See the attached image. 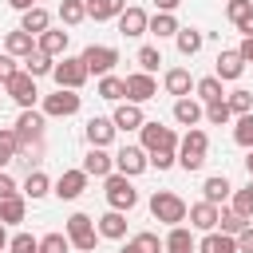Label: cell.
Wrapping results in <instances>:
<instances>
[{"instance_id":"5bb4252c","label":"cell","mask_w":253,"mask_h":253,"mask_svg":"<svg viewBox=\"0 0 253 253\" xmlns=\"http://www.w3.org/2000/svg\"><path fill=\"white\" fill-rule=\"evenodd\" d=\"M186 217H190V229H202V233H210V229H217V217H221V210H217L213 202H206V198H202V202H194V206H190V213H186Z\"/></svg>"},{"instance_id":"4316f807","label":"cell","mask_w":253,"mask_h":253,"mask_svg":"<svg viewBox=\"0 0 253 253\" xmlns=\"http://www.w3.org/2000/svg\"><path fill=\"white\" fill-rule=\"evenodd\" d=\"M95 95L107 99V103H123V99H126V79H119V75H99Z\"/></svg>"},{"instance_id":"4fadbf2b","label":"cell","mask_w":253,"mask_h":253,"mask_svg":"<svg viewBox=\"0 0 253 253\" xmlns=\"http://www.w3.org/2000/svg\"><path fill=\"white\" fill-rule=\"evenodd\" d=\"M154 95H158V83H154L150 71H130L126 75V99L130 103H150Z\"/></svg>"},{"instance_id":"b9f144b4","label":"cell","mask_w":253,"mask_h":253,"mask_svg":"<svg viewBox=\"0 0 253 253\" xmlns=\"http://www.w3.org/2000/svg\"><path fill=\"white\" fill-rule=\"evenodd\" d=\"M225 103H229V111H233V115H249V111H253V91L237 87V91H229V95H225Z\"/></svg>"},{"instance_id":"3957f363","label":"cell","mask_w":253,"mask_h":253,"mask_svg":"<svg viewBox=\"0 0 253 253\" xmlns=\"http://www.w3.org/2000/svg\"><path fill=\"white\" fill-rule=\"evenodd\" d=\"M186 213H190V206H186L174 190H154V194H150V217H154V221H162V225H182Z\"/></svg>"},{"instance_id":"f907efd6","label":"cell","mask_w":253,"mask_h":253,"mask_svg":"<svg viewBox=\"0 0 253 253\" xmlns=\"http://www.w3.org/2000/svg\"><path fill=\"white\" fill-rule=\"evenodd\" d=\"M16 71H20V67H16V55H8V51H4V55H0V83H8Z\"/></svg>"},{"instance_id":"f1b7e54d","label":"cell","mask_w":253,"mask_h":253,"mask_svg":"<svg viewBox=\"0 0 253 253\" xmlns=\"http://www.w3.org/2000/svg\"><path fill=\"white\" fill-rule=\"evenodd\" d=\"M20 28H24V32H32V36H43V32L51 28V16H47V8H40V4H36V8H28V12L20 16Z\"/></svg>"},{"instance_id":"5b68a950","label":"cell","mask_w":253,"mask_h":253,"mask_svg":"<svg viewBox=\"0 0 253 253\" xmlns=\"http://www.w3.org/2000/svg\"><path fill=\"white\" fill-rule=\"evenodd\" d=\"M87 63H83V55H59L55 59V71H51V79H55V87H71V91H79L83 83H87Z\"/></svg>"},{"instance_id":"bcb514c9","label":"cell","mask_w":253,"mask_h":253,"mask_svg":"<svg viewBox=\"0 0 253 253\" xmlns=\"http://www.w3.org/2000/svg\"><path fill=\"white\" fill-rule=\"evenodd\" d=\"M134 59H138V71H150V75H154V71H158V63H162V51H158L154 43H146V47H138V55H134Z\"/></svg>"},{"instance_id":"db71d44e","label":"cell","mask_w":253,"mask_h":253,"mask_svg":"<svg viewBox=\"0 0 253 253\" xmlns=\"http://www.w3.org/2000/svg\"><path fill=\"white\" fill-rule=\"evenodd\" d=\"M237 51H241V59H245V63H253V36H245Z\"/></svg>"},{"instance_id":"52a82bcc","label":"cell","mask_w":253,"mask_h":253,"mask_svg":"<svg viewBox=\"0 0 253 253\" xmlns=\"http://www.w3.org/2000/svg\"><path fill=\"white\" fill-rule=\"evenodd\" d=\"M79 107H83V95L71 91V87H59L55 95H43V115H47V119H67V115H75Z\"/></svg>"},{"instance_id":"603a6c76","label":"cell","mask_w":253,"mask_h":253,"mask_svg":"<svg viewBox=\"0 0 253 253\" xmlns=\"http://www.w3.org/2000/svg\"><path fill=\"white\" fill-rule=\"evenodd\" d=\"M67 40H71V36H67L63 28H47L43 36H36V47L47 51L51 59H59V55H67Z\"/></svg>"},{"instance_id":"681fc988","label":"cell","mask_w":253,"mask_h":253,"mask_svg":"<svg viewBox=\"0 0 253 253\" xmlns=\"http://www.w3.org/2000/svg\"><path fill=\"white\" fill-rule=\"evenodd\" d=\"M174 162H178V150H154V154H150V166H154V170H170Z\"/></svg>"},{"instance_id":"277c9868","label":"cell","mask_w":253,"mask_h":253,"mask_svg":"<svg viewBox=\"0 0 253 253\" xmlns=\"http://www.w3.org/2000/svg\"><path fill=\"white\" fill-rule=\"evenodd\" d=\"M103 194H107V206H111V210L130 213V210L138 206V190H134V186H130V178H126V174H119V170L103 178Z\"/></svg>"},{"instance_id":"f546056e","label":"cell","mask_w":253,"mask_h":253,"mask_svg":"<svg viewBox=\"0 0 253 253\" xmlns=\"http://www.w3.org/2000/svg\"><path fill=\"white\" fill-rule=\"evenodd\" d=\"M51 178L43 174V170H28V178H24V198H32V202H40L43 194H51Z\"/></svg>"},{"instance_id":"7a4b0ae2","label":"cell","mask_w":253,"mask_h":253,"mask_svg":"<svg viewBox=\"0 0 253 253\" xmlns=\"http://www.w3.org/2000/svg\"><path fill=\"white\" fill-rule=\"evenodd\" d=\"M206 150H210V138H206V130L202 126H190L182 138H178V166L190 174V170H202V162H206Z\"/></svg>"},{"instance_id":"e575fe53","label":"cell","mask_w":253,"mask_h":253,"mask_svg":"<svg viewBox=\"0 0 253 253\" xmlns=\"http://www.w3.org/2000/svg\"><path fill=\"white\" fill-rule=\"evenodd\" d=\"M20 154V138H16V126H0V170L8 162H16Z\"/></svg>"},{"instance_id":"816d5d0a","label":"cell","mask_w":253,"mask_h":253,"mask_svg":"<svg viewBox=\"0 0 253 253\" xmlns=\"http://www.w3.org/2000/svg\"><path fill=\"white\" fill-rule=\"evenodd\" d=\"M237 253H253V221L237 233Z\"/></svg>"},{"instance_id":"f5cc1de1","label":"cell","mask_w":253,"mask_h":253,"mask_svg":"<svg viewBox=\"0 0 253 253\" xmlns=\"http://www.w3.org/2000/svg\"><path fill=\"white\" fill-rule=\"evenodd\" d=\"M16 194H20V190H16V182L0 170V202H4V198H16Z\"/></svg>"},{"instance_id":"7c38bea8","label":"cell","mask_w":253,"mask_h":253,"mask_svg":"<svg viewBox=\"0 0 253 253\" xmlns=\"http://www.w3.org/2000/svg\"><path fill=\"white\" fill-rule=\"evenodd\" d=\"M146 166H150V154H146L142 146H123V150L115 154V170L126 174V178H138Z\"/></svg>"},{"instance_id":"ffe728a7","label":"cell","mask_w":253,"mask_h":253,"mask_svg":"<svg viewBox=\"0 0 253 253\" xmlns=\"http://www.w3.org/2000/svg\"><path fill=\"white\" fill-rule=\"evenodd\" d=\"M95 225H99V237H107V241H123L126 237V213L123 210H107Z\"/></svg>"},{"instance_id":"d6986e66","label":"cell","mask_w":253,"mask_h":253,"mask_svg":"<svg viewBox=\"0 0 253 253\" xmlns=\"http://www.w3.org/2000/svg\"><path fill=\"white\" fill-rule=\"evenodd\" d=\"M83 170H87L91 178H107V174H115V158L107 154V146H91V150L83 154Z\"/></svg>"},{"instance_id":"4dcf8cb0","label":"cell","mask_w":253,"mask_h":253,"mask_svg":"<svg viewBox=\"0 0 253 253\" xmlns=\"http://www.w3.org/2000/svg\"><path fill=\"white\" fill-rule=\"evenodd\" d=\"M24 217H28V198L16 194V198H4V202H0V221H4V225H20Z\"/></svg>"},{"instance_id":"44dd1931","label":"cell","mask_w":253,"mask_h":253,"mask_svg":"<svg viewBox=\"0 0 253 253\" xmlns=\"http://www.w3.org/2000/svg\"><path fill=\"white\" fill-rule=\"evenodd\" d=\"M166 253H198V241H194V229L186 225H170V233L162 237Z\"/></svg>"},{"instance_id":"2e32d148","label":"cell","mask_w":253,"mask_h":253,"mask_svg":"<svg viewBox=\"0 0 253 253\" xmlns=\"http://www.w3.org/2000/svg\"><path fill=\"white\" fill-rule=\"evenodd\" d=\"M174 119H178L182 126H198V123L206 119V103L194 99V95H182V99H174Z\"/></svg>"},{"instance_id":"f35d334b","label":"cell","mask_w":253,"mask_h":253,"mask_svg":"<svg viewBox=\"0 0 253 253\" xmlns=\"http://www.w3.org/2000/svg\"><path fill=\"white\" fill-rule=\"evenodd\" d=\"M126 245H130V253H166V245H162V241H158V233H150V229L134 233Z\"/></svg>"},{"instance_id":"83f0119b","label":"cell","mask_w":253,"mask_h":253,"mask_svg":"<svg viewBox=\"0 0 253 253\" xmlns=\"http://www.w3.org/2000/svg\"><path fill=\"white\" fill-rule=\"evenodd\" d=\"M202 198H206V202H213V206H217V202H225V198H233V186H229V178H225V174H213V178H206V182H202Z\"/></svg>"},{"instance_id":"d4e9b609","label":"cell","mask_w":253,"mask_h":253,"mask_svg":"<svg viewBox=\"0 0 253 253\" xmlns=\"http://www.w3.org/2000/svg\"><path fill=\"white\" fill-rule=\"evenodd\" d=\"M198 253H237V237H229L221 229H210V233H202Z\"/></svg>"},{"instance_id":"ab89813d","label":"cell","mask_w":253,"mask_h":253,"mask_svg":"<svg viewBox=\"0 0 253 253\" xmlns=\"http://www.w3.org/2000/svg\"><path fill=\"white\" fill-rule=\"evenodd\" d=\"M233 142L245 146V150H253V111H249V115H237V123H233Z\"/></svg>"},{"instance_id":"9a60e30c","label":"cell","mask_w":253,"mask_h":253,"mask_svg":"<svg viewBox=\"0 0 253 253\" xmlns=\"http://www.w3.org/2000/svg\"><path fill=\"white\" fill-rule=\"evenodd\" d=\"M150 32V16L142 12V8H123L119 12V36H146Z\"/></svg>"},{"instance_id":"f6af8a7d","label":"cell","mask_w":253,"mask_h":253,"mask_svg":"<svg viewBox=\"0 0 253 253\" xmlns=\"http://www.w3.org/2000/svg\"><path fill=\"white\" fill-rule=\"evenodd\" d=\"M40 249H43V253H71L75 245H71L67 233H43V237H40Z\"/></svg>"},{"instance_id":"91938a15","label":"cell","mask_w":253,"mask_h":253,"mask_svg":"<svg viewBox=\"0 0 253 253\" xmlns=\"http://www.w3.org/2000/svg\"><path fill=\"white\" fill-rule=\"evenodd\" d=\"M119 253H130V245H123V249H119Z\"/></svg>"},{"instance_id":"8992f818","label":"cell","mask_w":253,"mask_h":253,"mask_svg":"<svg viewBox=\"0 0 253 253\" xmlns=\"http://www.w3.org/2000/svg\"><path fill=\"white\" fill-rule=\"evenodd\" d=\"M67 237H71V245H75L79 253H91V249L99 245V225H95L87 213H71V217H67Z\"/></svg>"},{"instance_id":"6da1fadb","label":"cell","mask_w":253,"mask_h":253,"mask_svg":"<svg viewBox=\"0 0 253 253\" xmlns=\"http://www.w3.org/2000/svg\"><path fill=\"white\" fill-rule=\"evenodd\" d=\"M43 130H47V115H43V111H36V107H24V111H20V119H16V138H20V154L28 158V166L40 158Z\"/></svg>"},{"instance_id":"ba28073f","label":"cell","mask_w":253,"mask_h":253,"mask_svg":"<svg viewBox=\"0 0 253 253\" xmlns=\"http://www.w3.org/2000/svg\"><path fill=\"white\" fill-rule=\"evenodd\" d=\"M142 150L146 154H154V150H178V134H174V126H162V123H142Z\"/></svg>"},{"instance_id":"6125c7cd","label":"cell","mask_w":253,"mask_h":253,"mask_svg":"<svg viewBox=\"0 0 253 253\" xmlns=\"http://www.w3.org/2000/svg\"><path fill=\"white\" fill-rule=\"evenodd\" d=\"M249 190H253V178H249Z\"/></svg>"},{"instance_id":"7bdbcfd3","label":"cell","mask_w":253,"mask_h":253,"mask_svg":"<svg viewBox=\"0 0 253 253\" xmlns=\"http://www.w3.org/2000/svg\"><path fill=\"white\" fill-rule=\"evenodd\" d=\"M229 119H233V111H229V103H225V99L206 103V123H210V126H225Z\"/></svg>"},{"instance_id":"c3c4849f","label":"cell","mask_w":253,"mask_h":253,"mask_svg":"<svg viewBox=\"0 0 253 253\" xmlns=\"http://www.w3.org/2000/svg\"><path fill=\"white\" fill-rule=\"evenodd\" d=\"M8 249H12V253H43V249H40V237H32V233H16V237L8 241Z\"/></svg>"},{"instance_id":"6f0895ef","label":"cell","mask_w":253,"mask_h":253,"mask_svg":"<svg viewBox=\"0 0 253 253\" xmlns=\"http://www.w3.org/2000/svg\"><path fill=\"white\" fill-rule=\"evenodd\" d=\"M8 241H12V237H8V233H4V221H0V253H4V249H8Z\"/></svg>"},{"instance_id":"ee69618b","label":"cell","mask_w":253,"mask_h":253,"mask_svg":"<svg viewBox=\"0 0 253 253\" xmlns=\"http://www.w3.org/2000/svg\"><path fill=\"white\" fill-rule=\"evenodd\" d=\"M225 16H229V24H245V20H253V0H229L225 4Z\"/></svg>"},{"instance_id":"ac0fdd59","label":"cell","mask_w":253,"mask_h":253,"mask_svg":"<svg viewBox=\"0 0 253 253\" xmlns=\"http://www.w3.org/2000/svg\"><path fill=\"white\" fill-rule=\"evenodd\" d=\"M83 134H87V142H91V146H111V138L119 134V126H115V119H103V115H95V119H87Z\"/></svg>"},{"instance_id":"e0dca14e","label":"cell","mask_w":253,"mask_h":253,"mask_svg":"<svg viewBox=\"0 0 253 253\" xmlns=\"http://www.w3.org/2000/svg\"><path fill=\"white\" fill-rule=\"evenodd\" d=\"M115 126L119 130H142V123H146V115H142V103H130V99H123L119 107H115Z\"/></svg>"},{"instance_id":"cb8c5ba5","label":"cell","mask_w":253,"mask_h":253,"mask_svg":"<svg viewBox=\"0 0 253 253\" xmlns=\"http://www.w3.org/2000/svg\"><path fill=\"white\" fill-rule=\"evenodd\" d=\"M241 71H245V59H241V51L233 47V51H221L217 55V63H213V75L225 83V79H241Z\"/></svg>"},{"instance_id":"9f6ffc18","label":"cell","mask_w":253,"mask_h":253,"mask_svg":"<svg viewBox=\"0 0 253 253\" xmlns=\"http://www.w3.org/2000/svg\"><path fill=\"white\" fill-rule=\"evenodd\" d=\"M16 12H28V8H36V0H8Z\"/></svg>"},{"instance_id":"d6a6232c","label":"cell","mask_w":253,"mask_h":253,"mask_svg":"<svg viewBox=\"0 0 253 253\" xmlns=\"http://www.w3.org/2000/svg\"><path fill=\"white\" fill-rule=\"evenodd\" d=\"M123 8H126V0H87V16L91 20H119Z\"/></svg>"},{"instance_id":"680465c9","label":"cell","mask_w":253,"mask_h":253,"mask_svg":"<svg viewBox=\"0 0 253 253\" xmlns=\"http://www.w3.org/2000/svg\"><path fill=\"white\" fill-rule=\"evenodd\" d=\"M245 170H249V178H253V150H249V158H245Z\"/></svg>"},{"instance_id":"1f68e13d","label":"cell","mask_w":253,"mask_h":253,"mask_svg":"<svg viewBox=\"0 0 253 253\" xmlns=\"http://www.w3.org/2000/svg\"><path fill=\"white\" fill-rule=\"evenodd\" d=\"M178 16L174 12H154L150 16V36H158V40H170V36H178Z\"/></svg>"},{"instance_id":"60d3db41","label":"cell","mask_w":253,"mask_h":253,"mask_svg":"<svg viewBox=\"0 0 253 253\" xmlns=\"http://www.w3.org/2000/svg\"><path fill=\"white\" fill-rule=\"evenodd\" d=\"M245 225H249V217H241L237 210H221V217H217V229H221V233H229V237H237Z\"/></svg>"},{"instance_id":"11a10c76","label":"cell","mask_w":253,"mask_h":253,"mask_svg":"<svg viewBox=\"0 0 253 253\" xmlns=\"http://www.w3.org/2000/svg\"><path fill=\"white\" fill-rule=\"evenodd\" d=\"M178 4H182V0H154V8H158V12H174Z\"/></svg>"},{"instance_id":"836d02e7","label":"cell","mask_w":253,"mask_h":253,"mask_svg":"<svg viewBox=\"0 0 253 253\" xmlns=\"http://www.w3.org/2000/svg\"><path fill=\"white\" fill-rule=\"evenodd\" d=\"M174 43H178V51L190 59V55H198V51H202V43H206V40H202V32H198V28H178Z\"/></svg>"},{"instance_id":"484cf974","label":"cell","mask_w":253,"mask_h":253,"mask_svg":"<svg viewBox=\"0 0 253 253\" xmlns=\"http://www.w3.org/2000/svg\"><path fill=\"white\" fill-rule=\"evenodd\" d=\"M194 83H198V79H190V71H186V67H170V71L162 75L166 95H178V99H182V95H190V91H194Z\"/></svg>"},{"instance_id":"7402d4cb","label":"cell","mask_w":253,"mask_h":253,"mask_svg":"<svg viewBox=\"0 0 253 253\" xmlns=\"http://www.w3.org/2000/svg\"><path fill=\"white\" fill-rule=\"evenodd\" d=\"M4 51H8V55H16V59H28V55L36 51V36H32V32H24V28H16V32H8V36H4Z\"/></svg>"},{"instance_id":"8d00e7d4","label":"cell","mask_w":253,"mask_h":253,"mask_svg":"<svg viewBox=\"0 0 253 253\" xmlns=\"http://www.w3.org/2000/svg\"><path fill=\"white\" fill-rule=\"evenodd\" d=\"M194 95H198L202 103H217V99H225V91H221V79H217V75L198 79V83H194Z\"/></svg>"},{"instance_id":"7dc6e473","label":"cell","mask_w":253,"mask_h":253,"mask_svg":"<svg viewBox=\"0 0 253 253\" xmlns=\"http://www.w3.org/2000/svg\"><path fill=\"white\" fill-rule=\"evenodd\" d=\"M229 210H237L241 217L253 221V190H249V186H245V190H233V206H229Z\"/></svg>"},{"instance_id":"74e56055","label":"cell","mask_w":253,"mask_h":253,"mask_svg":"<svg viewBox=\"0 0 253 253\" xmlns=\"http://www.w3.org/2000/svg\"><path fill=\"white\" fill-rule=\"evenodd\" d=\"M59 20H63L67 28L83 24V20H87V0H59Z\"/></svg>"},{"instance_id":"30bf717a","label":"cell","mask_w":253,"mask_h":253,"mask_svg":"<svg viewBox=\"0 0 253 253\" xmlns=\"http://www.w3.org/2000/svg\"><path fill=\"white\" fill-rule=\"evenodd\" d=\"M83 63H87L91 75H111L115 63H119V51L111 43H91V47H83Z\"/></svg>"},{"instance_id":"8fae6325","label":"cell","mask_w":253,"mask_h":253,"mask_svg":"<svg viewBox=\"0 0 253 253\" xmlns=\"http://www.w3.org/2000/svg\"><path fill=\"white\" fill-rule=\"evenodd\" d=\"M87 178H91V174H87L83 166H79V170H63V174L55 178V186H51V194H55L59 202H75V198H79V194L87 190Z\"/></svg>"},{"instance_id":"d590c367","label":"cell","mask_w":253,"mask_h":253,"mask_svg":"<svg viewBox=\"0 0 253 253\" xmlns=\"http://www.w3.org/2000/svg\"><path fill=\"white\" fill-rule=\"evenodd\" d=\"M24 71H28V75H36V79H40V75H51V71H55V59H51L47 51H40V47H36V51L24 59Z\"/></svg>"},{"instance_id":"9c48e42d","label":"cell","mask_w":253,"mask_h":253,"mask_svg":"<svg viewBox=\"0 0 253 253\" xmlns=\"http://www.w3.org/2000/svg\"><path fill=\"white\" fill-rule=\"evenodd\" d=\"M4 91H8L12 103H20V111H24V107H36V99H40V91H36V75H28L24 67L4 83Z\"/></svg>"},{"instance_id":"94428289","label":"cell","mask_w":253,"mask_h":253,"mask_svg":"<svg viewBox=\"0 0 253 253\" xmlns=\"http://www.w3.org/2000/svg\"><path fill=\"white\" fill-rule=\"evenodd\" d=\"M4 95H8V91H4V83H0V99H4Z\"/></svg>"}]
</instances>
